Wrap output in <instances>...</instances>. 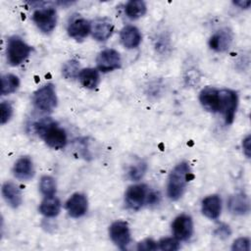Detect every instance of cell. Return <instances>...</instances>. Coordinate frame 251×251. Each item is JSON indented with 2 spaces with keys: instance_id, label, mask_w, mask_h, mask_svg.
Segmentation results:
<instances>
[{
  "instance_id": "1",
  "label": "cell",
  "mask_w": 251,
  "mask_h": 251,
  "mask_svg": "<svg viewBox=\"0 0 251 251\" xmlns=\"http://www.w3.org/2000/svg\"><path fill=\"white\" fill-rule=\"evenodd\" d=\"M34 130L53 149H62L67 144L66 131L50 118H44L35 123Z\"/></svg>"
},
{
  "instance_id": "2",
  "label": "cell",
  "mask_w": 251,
  "mask_h": 251,
  "mask_svg": "<svg viewBox=\"0 0 251 251\" xmlns=\"http://www.w3.org/2000/svg\"><path fill=\"white\" fill-rule=\"evenodd\" d=\"M190 176V167L186 162H181L174 168L169 176L167 186V192L170 199L177 200L181 197L189 181Z\"/></svg>"
},
{
  "instance_id": "3",
  "label": "cell",
  "mask_w": 251,
  "mask_h": 251,
  "mask_svg": "<svg viewBox=\"0 0 251 251\" xmlns=\"http://www.w3.org/2000/svg\"><path fill=\"white\" fill-rule=\"evenodd\" d=\"M32 48L20 36H11L7 41V60L12 66L22 64L29 55Z\"/></svg>"
},
{
  "instance_id": "4",
  "label": "cell",
  "mask_w": 251,
  "mask_h": 251,
  "mask_svg": "<svg viewBox=\"0 0 251 251\" xmlns=\"http://www.w3.org/2000/svg\"><path fill=\"white\" fill-rule=\"evenodd\" d=\"M238 105L237 93L231 89L219 90V112L224 116L226 125H230Z\"/></svg>"
},
{
  "instance_id": "5",
  "label": "cell",
  "mask_w": 251,
  "mask_h": 251,
  "mask_svg": "<svg viewBox=\"0 0 251 251\" xmlns=\"http://www.w3.org/2000/svg\"><path fill=\"white\" fill-rule=\"evenodd\" d=\"M57 95L55 87L52 83L43 85L34 92L33 104L42 112H52L57 106Z\"/></svg>"
},
{
  "instance_id": "6",
  "label": "cell",
  "mask_w": 251,
  "mask_h": 251,
  "mask_svg": "<svg viewBox=\"0 0 251 251\" xmlns=\"http://www.w3.org/2000/svg\"><path fill=\"white\" fill-rule=\"evenodd\" d=\"M32 20L36 26L44 33H50L56 26L57 13L53 8H43L36 10L32 15Z\"/></svg>"
},
{
  "instance_id": "7",
  "label": "cell",
  "mask_w": 251,
  "mask_h": 251,
  "mask_svg": "<svg viewBox=\"0 0 251 251\" xmlns=\"http://www.w3.org/2000/svg\"><path fill=\"white\" fill-rule=\"evenodd\" d=\"M149 191L145 184H134L127 188L125 201L126 206L131 210H139L145 203H147Z\"/></svg>"
},
{
  "instance_id": "8",
  "label": "cell",
  "mask_w": 251,
  "mask_h": 251,
  "mask_svg": "<svg viewBox=\"0 0 251 251\" xmlns=\"http://www.w3.org/2000/svg\"><path fill=\"white\" fill-rule=\"evenodd\" d=\"M112 241L122 250L126 249L130 242V231L128 225L124 221L114 222L109 228Z\"/></svg>"
},
{
  "instance_id": "9",
  "label": "cell",
  "mask_w": 251,
  "mask_h": 251,
  "mask_svg": "<svg viewBox=\"0 0 251 251\" xmlns=\"http://www.w3.org/2000/svg\"><path fill=\"white\" fill-rule=\"evenodd\" d=\"M96 64L101 72L108 73L119 69L122 64V59L118 51L114 49H105L97 56Z\"/></svg>"
},
{
  "instance_id": "10",
  "label": "cell",
  "mask_w": 251,
  "mask_h": 251,
  "mask_svg": "<svg viewBox=\"0 0 251 251\" xmlns=\"http://www.w3.org/2000/svg\"><path fill=\"white\" fill-rule=\"evenodd\" d=\"M172 230L177 240H188L193 233V222L188 215L177 216L172 225Z\"/></svg>"
},
{
  "instance_id": "11",
  "label": "cell",
  "mask_w": 251,
  "mask_h": 251,
  "mask_svg": "<svg viewBox=\"0 0 251 251\" xmlns=\"http://www.w3.org/2000/svg\"><path fill=\"white\" fill-rule=\"evenodd\" d=\"M114 30V25L108 18H97L90 24V31L92 36L98 41L107 40Z\"/></svg>"
},
{
  "instance_id": "12",
  "label": "cell",
  "mask_w": 251,
  "mask_h": 251,
  "mask_svg": "<svg viewBox=\"0 0 251 251\" xmlns=\"http://www.w3.org/2000/svg\"><path fill=\"white\" fill-rule=\"evenodd\" d=\"M88 208V201L84 194L74 193L66 203V209L69 215L73 218L83 216Z\"/></svg>"
},
{
  "instance_id": "13",
  "label": "cell",
  "mask_w": 251,
  "mask_h": 251,
  "mask_svg": "<svg viewBox=\"0 0 251 251\" xmlns=\"http://www.w3.org/2000/svg\"><path fill=\"white\" fill-rule=\"evenodd\" d=\"M201 105L211 113H219V89L207 86L201 90L199 95Z\"/></svg>"
},
{
  "instance_id": "14",
  "label": "cell",
  "mask_w": 251,
  "mask_h": 251,
  "mask_svg": "<svg viewBox=\"0 0 251 251\" xmlns=\"http://www.w3.org/2000/svg\"><path fill=\"white\" fill-rule=\"evenodd\" d=\"M14 176L21 180H29L34 176L32 161L27 156H23L17 160L13 168Z\"/></svg>"
},
{
  "instance_id": "15",
  "label": "cell",
  "mask_w": 251,
  "mask_h": 251,
  "mask_svg": "<svg viewBox=\"0 0 251 251\" xmlns=\"http://www.w3.org/2000/svg\"><path fill=\"white\" fill-rule=\"evenodd\" d=\"M232 41V33L229 29L224 28L221 30H218L216 33H214L210 40L209 45L210 47L218 52H224L230 46Z\"/></svg>"
},
{
  "instance_id": "16",
  "label": "cell",
  "mask_w": 251,
  "mask_h": 251,
  "mask_svg": "<svg viewBox=\"0 0 251 251\" xmlns=\"http://www.w3.org/2000/svg\"><path fill=\"white\" fill-rule=\"evenodd\" d=\"M2 195L12 208L16 209L20 207L23 202V195L20 188L11 181H6L2 185Z\"/></svg>"
},
{
  "instance_id": "17",
  "label": "cell",
  "mask_w": 251,
  "mask_h": 251,
  "mask_svg": "<svg viewBox=\"0 0 251 251\" xmlns=\"http://www.w3.org/2000/svg\"><path fill=\"white\" fill-rule=\"evenodd\" d=\"M222 211V200L220 196L213 194L205 197L202 201V213L209 219H218Z\"/></svg>"
},
{
  "instance_id": "18",
  "label": "cell",
  "mask_w": 251,
  "mask_h": 251,
  "mask_svg": "<svg viewBox=\"0 0 251 251\" xmlns=\"http://www.w3.org/2000/svg\"><path fill=\"white\" fill-rule=\"evenodd\" d=\"M123 45L127 49L136 48L141 42V34L137 27L134 25H126L120 33Z\"/></svg>"
},
{
  "instance_id": "19",
  "label": "cell",
  "mask_w": 251,
  "mask_h": 251,
  "mask_svg": "<svg viewBox=\"0 0 251 251\" xmlns=\"http://www.w3.org/2000/svg\"><path fill=\"white\" fill-rule=\"evenodd\" d=\"M228 210L234 215H245L249 212V200L243 192L235 193L230 196L228 203Z\"/></svg>"
},
{
  "instance_id": "20",
  "label": "cell",
  "mask_w": 251,
  "mask_h": 251,
  "mask_svg": "<svg viewBox=\"0 0 251 251\" xmlns=\"http://www.w3.org/2000/svg\"><path fill=\"white\" fill-rule=\"evenodd\" d=\"M89 32H90V23L82 18L74 20L68 27L69 35L76 40L83 39L84 37L87 36Z\"/></svg>"
},
{
  "instance_id": "21",
  "label": "cell",
  "mask_w": 251,
  "mask_h": 251,
  "mask_svg": "<svg viewBox=\"0 0 251 251\" xmlns=\"http://www.w3.org/2000/svg\"><path fill=\"white\" fill-rule=\"evenodd\" d=\"M61 209V203L60 200L53 196H45L43 201L41 202L39 206V211L42 215H44L47 218H53L57 216Z\"/></svg>"
},
{
  "instance_id": "22",
  "label": "cell",
  "mask_w": 251,
  "mask_h": 251,
  "mask_svg": "<svg viewBox=\"0 0 251 251\" xmlns=\"http://www.w3.org/2000/svg\"><path fill=\"white\" fill-rule=\"evenodd\" d=\"M78 79L85 88L93 89L99 83V74L92 68L83 69L78 74Z\"/></svg>"
},
{
  "instance_id": "23",
  "label": "cell",
  "mask_w": 251,
  "mask_h": 251,
  "mask_svg": "<svg viewBox=\"0 0 251 251\" xmlns=\"http://www.w3.org/2000/svg\"><path fill=\"white\" fill-rule=\"evenodd\" d=\"M146 4L142 0H131L126 3L125 11L126 16L131 20H136L146 13Z\"/></svg>"
},
{
  "instance_id": "24",
  "label": "cell",
  "mask_w": 251,
  "mask_h": 251,
  "mask_svg": "<svg viewBox=\"0 0 251 251\" xmlns=\"http://www.w3.org/2000/svg\"><path fill=\"white\" fill-rule=\"evenodd\" d=\"M20 86V79L12 74L4 75L1 78V94L7 95L15 92Z\"/></svg>"
},
{
  "instance_id": "25",
  "label": "cell",
  "mask_w": 251,
  "mask_h": 251,
  "mask_svg": "<svg viewBox=\"0 0 251 251\" xmlns=\"http://www.w3.org/2000/svg\"><path fill=\"white\" fill-rule=\"evenodd\" d=\"M39 188L43 195L53 196L56 193V181L50 176H43L40 178Z\"/></svg>"
},
{
  "instance_id": "26",
  "label": "cell",
  "mask_w": 251,
  "mask_h": 251,
  "mask_svg": "<svg viewBox=\"0 0 251 251\" xmlns=\"http://www.w3.org/2000/svg\"><path fill=\"white\" fill-rule=\"evenodd\" d=\"M63 75L68 78V79H73L78 76L79 74V65L77 61L75 60H71L67 62L63 68Z\"/></svg>"
},
{
  "instance_id": "27",
  "label": "cell",
  "mask_w": 251,
  "mask_h": 251,
  "mask_svg": "<svg viewBox=\"0 0 251 251\" xmlns=\"http://www.w3.org/2000/svg\"><path fill=\"white\" fill-rule=\"evenodd\" d=\"M158 248L163 251H176L179 248V243L176 237H164L158 242Z\"/></svg>"
},
{
  "instance_id": "28",
  "label": "cell",
  "mask_w": 251,
  "mask_h": 251,
  "mask_svg": "<svg viewBox=\"0 0 251 251\" xmlns=\"http://www.w3.org/2000/svg\"><path fill=\"white\" fill-rule=\"evenodd\" d=\"M0 123L1 125H5L6 123L9 122L11 117L13 116V107L8 101H3L0 104Z\"/></svg>"
},
{
  "instance_id": "29",
  "label": "cell",
  "mask_w": 251,
  "mask_h": 251,
  "mask_svg": "<svg viewBox=\"0 0 251 251\" xmlns=\"http://www.w3.org/2000/svg\"><path fill=\"white\" fill-rule=\"evenodd\" d=\"M146 169H147V166L145 163H138L132 166L128 172L129 177L133 180H139L145 174Z\"/></svg>"
},
{
  "instance_id": "30",
  "label": "cell",
  "mask_w": 251,
  "mask_h": 251,
  "mask_svg": "<svg viewBox=\"0 0 251 251\" xmlns=\"http://www.w3.org/2000/svg\"><path fill=\"white\" fill-rule=\"evenodd\" d=\"M231 249L233 251H249L250 250V240L247 237H239L234 240Z\"/></svg>"
},
{
  "instance_id": "31",
  "label": "cell",
  "mask_w": 251,
  "mask_h": 251,
  "mask_svg": "<svg viewBox=\"0 0 251 251\" xmlns=\"http://www.w3.org/2000/svg\"><path fill=\"white\" fill-rule=\"evenodd\" d=\"M158 248L157 242H155L151 238L144 239L143 241H140L137 245L138 250H144V251H151V250H156Z\"/></svg>"
},
{
  "instance_id": "32",
  "label": "cell",
  "mask_w": 251,
  "mask_h": 251,
  "mask_svg": "<svg viewBox=\"0 0 251 251\" xmlns=\"http://www.w3.org/2000/svg\"><path fill=\"white\" fill-rule=\"evenodd\" d=\"M216 234L218 236H220L221 238H226L230 234V229H229V227L227 226H221L216 230Z\"/></svg>"
},
{
  "instance_id": "33",
  "label": "cell",
  "mask_w": 251,
  "mask_h": 251,
  "mask_svg": "<svg viewBox=\"0 0 251 251\" xmlns=\"http://www.w3.org/2000/svg\"><path fill=\"white\" fill-rule=\"evenodd\" d=\"M250 141H251L250 135H247V136L243 139V141H242L243 152H244V154L246 155L247 158H250V151H251V149H250Z\"/></svg>"
},
{
  "instance_id": "34",
  "label": "cell",
  "mask_w": 251,
  "mask_h": 251,
  "mask_svg": "<svg viewBox=\"0 0 251 251\" xmlns=\"http://www.w3.org/2000/svg\"><path fill=\"white\" fill-rule=\"evenodd\" d=\"M233 4L238 6L239 8L247 9V8H249V6L251 4V1H249V0H239V1H234Z\"/></svg>"
}]
</instances>
